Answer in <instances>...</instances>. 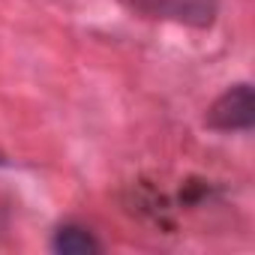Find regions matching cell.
<instances>
[{
    "mask_svg": "<svg viewBox=\"0 0 255 255\" xmlns=\"http://www.w3.org/2000/svg\"><path fill=\"white\" fill-rule=\"evenodd\" d=\"M255 123V93L249 84L228 87L207 111V126L219 132H237L249 129Z\"/></svg>",
    "mask_w": 255,
    "mask_h": 255,
    "instance_id": "obj_1",
    "label": "cell"
},
{
    "mask_svg": "<svg viewBox=\"0 0 255 255\" xmlns=\"http://www.w3.org/2000/svg\"><path fill=\"white\" fill-rule=\"evenodd\" d=\"M51 249L60 252V255H87V252H99V240L84 231V228H75V225H63L54 231V240H51Z\"/></svg>",
    "mask_w": 255,
    "mask_h": 255,
    "instance_id": "obj_2",
    "label": "cell"
}]
</instances>
